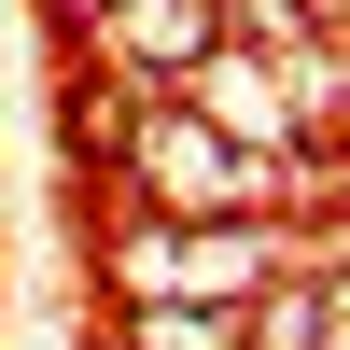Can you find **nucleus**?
Here are the masks:
<instances>
[{
  "label": "nucleus",
  "instance_id": "obj_1",
  "mask_svg": "<svg viewBox=\"0 0 350 350\" xmlns=\"http://www.w3.org/2000/svg\"><path fill=\"white\" fill-rule=\"evenodd\" d=\"M280 267H295V239H267V224H140L112 252L126 308H252Z\"/></svg>",
  "mask_w": 350,
  "mask_h": 350
},
{
  "label": "nucleus",
  "instance_id": "obj_2",
  "mask_svg": "<svg viewBox=\"0 0 350 350\" xmlns=\"http://www.w3.org/2000/svg\"><path fill=\"white\" fill-rule=\"evenodd\" d=\"M126 183L154 196V211H267V196H280V154H239V140L196 126V112H140V126H126Z\"/></svg>",
  "mask_w": 350,
  "mask_h": 350
},
{
  "label": "nucleus",
  "instance_id": "obj_3",
  "mask_svg": "<svg viewBox=\"0 0 350 350\" xmlns=\"http://www.w3.org/2000/svg\"><path fill=\"white\" fill-rule=\"evenodd\" d=\"M98 28V56L126 84H183L196 56H211V0H112V14H84Z\"/></svg>",
  "mask_w": 350,
  "mask_h": 350
},
{
  "label": "nucleus",
  "instance_id": "obj_4",
  "mask_svg": "<svg viewBox=\"0 0 350 350\" xmlns=\"http://www.w3.org/2000/svg\"><path fill=\"white\" fill-rule=\"evenodd\" d=\"M239 350H336V280L308 267L295 295H280V280H267V308H252V336H239Z\"/></svg>",
  "mask_w": 350,
  "mask_h": 350
},
{
  "label": "nucleus",
  "instance_id": "obj_5",
  "mask_svg": "<svg viewBox=\"0 0 350 350\" xmlns=\"http://www.w3.org/2000/svg\"><path fill=\"white\" fill-rule=\"evenodd\" d=\"M126 350H239V323H224V308H140Z\"/></svg>",
  "mask_w": 350,
  "mask_h": 350
},
{
  "label": "nucleus",
  "instance_id": "obj_6",
  "mask_svg": "<svg viewBox=\"0 0 350 350\" xmlns=\"http://www.w3.org/2000/svg\"><path fill=\"white\" fill-rule=\"evenodd\" d=\"M70 14H112V0H70Z\"/></svg>",
  "mask_w": 350,
  "mask_h": 350
}]
</instances>
